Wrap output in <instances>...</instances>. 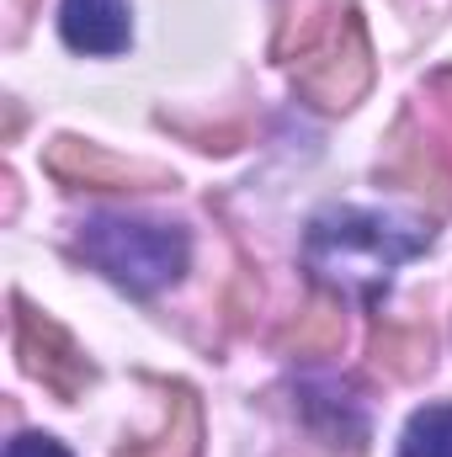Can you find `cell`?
<instances>
[{"instance_id":"52a82bcc","label":"cell","mask_w":452,"mask_h":457,"mask_svg":"<svg viewBox=\"0 0 452 457\" xmlns=\"http://www.w3.org/2000/svg\"><path fill=\"white\" fill-rule=\"evenodd\" d=\"M340 341H346V320H340V303L325 287H320L314 303L282 330V351H288V356H331V351H340Z\"/></svg>"},{"instance_id":"277c9868","label":"cell","mask_w":452,"mask_h":457,"mask_svg":"<svg viewBox=\"0 0 452 457\" xmlns=\"http://www.w3.org/2000/svg\"><path fill=\"white\" fill-rule=\"evenodd\" d=\"M16 356H21V367H27L54 399H64V404H75V399L91 388V378H96L91 356L75 345V336H70L64 325H54L48 314L27 309L21 298H16Z\"/></svg>"},{"instance_id":"7c38bea8","label":"cell","mask_w":452,"mask_h":457,"mask_svg":"<svg viewBox=\"0 0 452 457\" xmlns=\"http://www.w3.org/2000/svg\"><path fill=\"white\" fill-rule=\"evenodd\" d=\"M431 102H437V122H442V133L452 138V75H437V80H431Z\"/></svg>"},{"instance_id":"8992f818","label":"cell","mask_w":452,"mask_h":457,"mask_svg":"<svg viewBox=\"0 0 452 457\" xmlns=\"http://www.w3.org/2000/svg\"><path fill=\"white\" fill-rule=\"evenodd\" d=\"M59 32L75 54H122L128 37H133V21H128V0H64V16H59Z\"/></svg>"},{"instance_id":"30bf717a","label":"cell","mask_w":452,"mask_h":457,"mask_svg":"<svg viewBox=\"0 0 452 457\" xmlns=\"http://www.w3.org/2000/svg\"><path fill=\"white\" fill-rule=\"evenodd\" d=\"M399 457H452V404H426L410 415Z\"/></svg>"},{"instance_id":"6da1fadb","label":"cell","mask_w":452,"mask_h":457,"mask_svg":"<svg viewBox=\"0 0 452 457\" xmlns=\"http://www.w3.org/2000/svg\"><path fill=\"white\" fill-rule=\"evenodd\" d=\"M431 245V228L421 219L372 213V208H331L304 234V266L309 277L356 303H378V293L394 282V271Z\"/></svg>"},{"instance_id":"3957f363","label":"cell","mask_w":452,"mask_h":457,"mask_svg":"<svg viewBox=\"0 0 452 457\" xmlns=\"http://www.w3.org/2000/svg\"><path fill=\"white\" fill-rule=\"evenodd\" d=\"M293 86L320 112H346V107L362 102V91L372 86V48H367V32H362L356 11H336L325 21V32L298 54Z\"/></svg>"},{"instance_id":"9c48e42d","label":"cell","mask_w":452,"mask_h":457,"mask_svg":"<svg viewBox=\"0 0 452 457\" xmlns=\"http://www.w3.org/2000/svg\"><path fill=\"white\" fill-rule=\"evenodd\" d=\"M372 361L389 378H421L431 367V336L415 325H372Z\"/></svg>"},{"instance_id":"ba28073f","label":"cell","mask_w":452,"mask_h":457,"mask_svg":"<svg viewBox=\"0 0 452 457\" xmlns=\"http://www.w3.org/2000/svg\"><path fill=\"white\" fill-rule=\"evenodd\" d=\"M197 442H203L197 399H192L187 388H176V394H171V420H165V431H155L149 442L122 447V457H197Z\"/></svg>"},{"instance_id":"7a4b0ae2","label":"cell","mask_w":452,"mask_h":457,"mask_svg":"<svg viewBox=\"0 0 452 457\" xmlns=\"http://www.w3.org/2000/svg\"><path fill=\"white\" fill-rule=\"evenodd\" d=\"M80 255L128 293H160L187 271V234L149 219H91L80 224Z\"/></svg>"},{"instance_id":"5b68a950","label":"cell","mask_w":452,"mask_h":457,"mask_svg":"<svg viewBox=\"0 0 452 457\" xmlns=\"http://www.w3.org/2000/svg\"><path fill=\"white\" fill-rule=\"evenodd\" d=\"M43 165L64 181V187H91V192H133V187H160L165 176L149 170V165H128L96 144H80V138H59L48 144Z\"/></svg>"},{"instance_id":"8fae6325","label":"cell","mask_w":452,"mask_h":457,"mask_svg":"<svg viewBox=\"0 0 452 457\" xmlns=\"http://www.w3.org/2000/svg\"><path fill=\"white\" fill-rule=\"evenodd\" d=\"M5 457H70V453L54 436H43V431H21V436H11Z\"/></svg>"}]
</instances>
